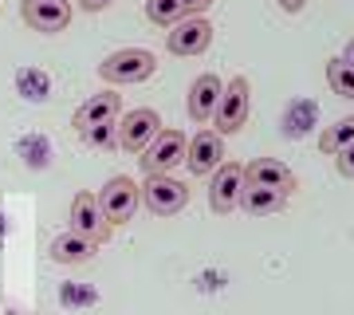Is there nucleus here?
I'll return each mask as SVG.
<instances>
[{"label": "nucleus", "instance_id": "nucleus-1", "mask_svg": "<svg viewBox=\"0 0 354 315\" xmlns=\"http://www.w3.org/2000/svg\"><path fill=\"white\" fill-rule=\"evenodd\" d=\"M248 111H252V91H248V79H244V75H232V79L225 83V91H221L216 111H213V130L221 134V138H228V134L244 130V123H248Z\"/></svg>", "mask_w": 354, "mask_h": 315}, {"label": "nucleus", "instance_id": "nucleus-2", "mask_svg": "<svg viewBox=\"0 0 354 315\" xmlns=\"http://www.w3.org/2000/svg\"><path fill=\"white\" fill-rule=\"evenodd\" d=\"M153 67H158L153 51H146V48H118V51H111V55L99 63V75H102V83L127 87V83H142V79H150Z\"/></svg>", "mask_w": 354, "mask_h": 315}, {"label": "nucleus", "instance_id": "nucleus-3", "mask_svg": "<svg viewBox=\"0 0 354 315\" xmlns=\"http://www.w3.org/2000/svg\"><path fill=\"white\" fill-rule=\"evenodd\" d=\"M142 201H146V209L153 217H174L189 201V186L174 174H150L146 186H142Z\"/></svg>", "mask_w": 354, "mask_h": 315}, {"label": "nucleus", "instance_id": "nucleus-4", "mask_svg": "<svg viewBox=\"0 0 354 315\" xmlns=\"http://www.w3.org/2000/svg\"><path fill=\"white\" fill-rule=\"evenodd\" d=\"M162 134V118L150 107H138V111H127L118 123H114V138H118V150L127 154H142L153 138Z\"/></svg>", "mask_w": 354, "mask_h": 315}, {"label": "nucleus", "instance_id": "nucleus-5", "mask_svg": "<svg viewBox=\"0 0 354 315\" xmlns=\"http://www.w3.org/2000/svg\"><path fill=\"white\" fill-rule=\"evenodd\" d=\"M138 193L142 189L134 186V177H127V174H114L106 186L95 193L99 197V209H102V217H106V225H127L130 217H134V209H138Z\"/></svg>", "mask_w": 354, "mask_h": 315}, {"label": "nucleus", "instance_id": "nucleus-6", "mask_svg": "<svg viewBox=\"0 0 354 315\" xmlns=\"http://www.w3.org/2000/svg\"><path fill=\"white\" fill-rule=\"evenodd\" d=\"M185 146H189V134L185 130H165L162 126V134L142 150V170L146 174H174V165L185 162Z\"/></svg>", "mask_w": 354, "mask_h": 315}, {"label": "nucleus", "instance_id": "nucleus-7", "mask_svg": "<svg viewBox=\"0 0 354 315\" xmlns=\"http://www.w3.org/2000/svg\"><path fill=\"white\" fill-rule=\"evenodd\" d=\"M244 165L241 162H221L209 174V205L213 213H232L241 205V193H244Z\"/></svg>", "mask_w": 354, "mask_h": 315}, {"label": "nucleus", "instance_id": "nucleus-8", "mask_svg": "<svg viewBox=\"0 0 354 315\" xmlns=\"http://www.w3.org/2000/svg\"><path fill=\"white\" fill-rule=\"evenodd\" d=\"M213 44V24L205 16H185L165 32V48L169 55H201Z\"/></svg>", "mask_w": 354, "mask_h": 315}, {"label": "nucleus", "instance_id": "nucleus-9", "mask_svg": "<svg viewBox=\"0 0 354 315\" xmlns=\"http://www.w3.org/2000/svg\"><path fill=\"white\" fill-rule=\"evenodd\" d=\"M71 233L87 237L91 244H106L111 240V225H106L95 193H75V201H71Z\"/></svg>", "mask_w": 354, "mask_h": 315}, {"label": "nucleus", "instance_id": "nucleus-10", "mask_svg": "<svg viewBox=\"0 0 354 315\" xmlns=\"http://www.w3.org/2000/svg\"><path fill=\"white\" fill-rule=\"evenodd\" d=\"M221 162H225V138H221L216 130L197 126V134H193L189 146H185V165H189V174L209 177Z\"/></svg>", "mask_w": 354, "mask_h": 315}, {"label": "nucleus", "instance_id": "nucleus-11", "mask_svg": "<svg viewBox=\"0 0 354 315\" xmlns=\"http://www.w3.org/2000/svg\"><path fill=\"white\" fill-rule=\"evenodd\" d=\"M20 16L36 32H64L71 24V0H20Z\"/></svg>", "mask_w": 354, "mask_h": 315}, {"label": "nucleus", "instance_id": "nucleus-12", "mask_svg": "<svg viewBox=\"0 0 354 315\" xmlns=\"http://www.w3.org/2000/svg\"><path fill=\"white\" fill-rule=\"evenodd\" d=\"M221 91H225V83H221V75H213V71H205V75H197L189 83V118L197 126L213 123V111H216V102H221Z\"/></svg>", "mask_w": 354, "mask_h": 315}, {"label": "nucleus", "instance_id": "nucleus-13", "mask_svg": "<svg viewBox=\"0 0 354 315\" xmlns=\"http://www.w3.org/2000/svg\"><path fill=\"white\" fill-rule=\"evenodd\" d=\"M244 181L248 186H264V189H279V193H291V189L299 186L295 174L283 162H276V158H252V162L244 165Z\"/></svg>", "mask_w": 354, "mask_h": 315}, {"label": "nucleus", "instance_id": "nucleus-14", "mask_svg": "<svg viewBox=\"0 0 354 315\" xmlns=\"http://www.w3.org/2000/svg\"><path fill=\"white\" fill-rule=\"evenodd\" d=\"M122 111V95H114V91H102V95H91L83 107L75 111V130H91V126H102V123H114Z\"/></svg>", "mask_w": 354, "mask_h": 315}, {"label": "nucleus", "instance_id": "nucleus-15", "mask_svg": "<svg viewBox=\"0 0 354 315\" xmlns=\"http://www.w3.org/2000/svg\"><path fill=\"white\" fill-rule=\"evenodd\" d=\"M95 252H99V244H91L87 237H79V233H55L48 244V256L55 260V264H87V260H95Z\"/></svg>", "mask_w": 354, "mask_h": 315}, {"label": "nucleus", "instance_id": "nucleus-16", "mask_svg": "<svg viewBox=\"0 0 354 315\" xmlns=\"http://www.w3.org/2000/svg\"><path fill=\"white\" fill-rule=\"evenodd\" d=\"M288 205V193L279 189H264V186H244L241 193V209L248 217H268V213H279Z\"/></svg>", "mask_w": 354, "mask_h": 315}, {"label": "nucleus", "instance_id": "nucleus-17", "mask_svg": "<svg viewBox=\"0 0 354 315\" xmlns=\"http://www.w3.org/2000/svg\"><path fill=\"white\" fill-rule=\"evenodd\" d=\"M351 142H354V114H346V118H339L335 126H327V130L319 134V150L339 154V150H346Z\"/></svg>", "mask_w": 354, "mask_h": 315}, {"label": "nucleus", "instance_id": "nucleus-18", "mask_svg": "<svg viewBox=\"0 0 354 315\" xmlns=\"http://www.w3.org/2000/svg\"><path fill=\"white\" fill-rule=\"evenodd\" d=\"M146 16L158 28H174L177 20H185V8H181V0H146Z\"/></svg>", "mask_w": 354, "mask_h": 315}, {"label": "nucleus", "instance_id": "nucleus-19", "mask_svg": "<svg viewBox=\"0 0 354 315\" xmlns=\"http://www.w3.org/2000/svg\"><path fill=\"white\" fill-rule=\"evenodd\" d=\"M327 83L339 91V95L354 99V67H346L342 60H327Z\"/></svg>", "mask_w": 354, "mask_h": 315}, {"label": "nucleus", "instance_id": "nucleus-20", "mask_svg": "<svg viewBox=\"0 0 354 315\" xmlns=\"http://www.w3.org/2000/svg\"><path fill=\"white\" fill-rule=\"evenodd\" d=\"M83 142L87 146H118V138H114V123H102V126H91V130H83Z\"/></svg>", "mask_w": 354, "mask_h": 315}, {"label": "nucleus", "instance_id": "nucleus-21", "mask_svg": "<svg viewBox=\"0 0 354 315\" xmlns=\"http://www.w3.org/2000/svg\"><path fill=\"white\" fill-rule=\"evenodd\" d=\"M335 165H339V174H342V177H354V142L346 146V150L335 154Z\"/></svg>", "mask_w": 354, "mask_h": 315}, {"label": "nucleus", "instance_id": "nucleus-22", "mask_svg": "<svg viewBox=\"0 0 354 315\" xmlns=\"http://www.w3.org/2000/svg\"><path fill=\"white\" fill-rule=\"evenodd\" d=\"M213 0H181V8H185V16H205V8H209Z\"/></svg>", "mask_w": 354, "mask_h": 315}, {"label": "nucleus", "instance_id": "nucleus-23", "mask_svg": "<svg viewBox=\"0 0 354 315\" xmlns=\"http://www.w3.org/2000/svg\"><path fill=\"white\" fill-rule=\"evenodd\" d=\"M106 4H114V0H79V8H83V12H102Z\"/></svg>", "mask_w": 354, "mask_h": 315}, {"label": "nucleus", "instance_id": "nucleus-24", "mask_svg": "<svg viewBox=\"0 0 354 315\" xmlns=\"http://www.w3.org/2000/svg\"><path fill=\"white\" fill-rule=\"evenodd\" d=\"M304 4H307V0H279V8H283V12H291V16L304 12Z\"/></svg>", "mask_w": 354, "mask_h": 315}, {"label": "nucleus", "instance_id": "nucleus-25", "mask_svg": "<svg viewBox=\"0 0 354 315\" xmlns=\"http://www.w3.org/2000/svg\"><path fill=\"white\" fill-rule=\"evenodd\" d=\"M342 63H346V67H354V36L346 39V48H342V55H339Z\"/></svg>", "mask_w": 354, "mask_h": 315}]
</instances>
